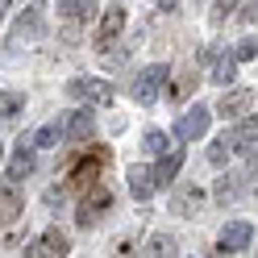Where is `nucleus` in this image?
<instances>
[{
  "label": "nucleus",
  "instance_id": "nucleus-13",
  "mask_svg": "<svg viewBox=\"0 0 258 258\" xmlns=\"http://www.w3.org/2000/svg\"><path fill=\"white\" fill-rule=\"evenodd\" d=\"M246 179H250L246 171H233V175H221V179H217V187H213V196H217L221 204H233V200L241 196V191H246V187H241V183H246Z\"/></svg>",
  "mask_w": 258,
  "mask_h": 258
},
{
  "label": "nucleus",
  "instance_id": "nucleus-22",
  "mask_svg": "<svg viewBox=\"0 0 258 258\" xmlns=\"http://www.w3.org/2000/svg\"><path fill=\"white\" fill-rule=\"evenodd\" d=\"M191 88H196V71H183L179 79H175V88H171V100H187V96H191Z\"/></svg>",
  "mask_w": 258,
  "mask_h": 258
},
{
  "label": "nucleus",
  "instance_id": "nucleus-26",
  "mask_svg": "<svg viewBox=\"0 0 258 258\" xmlns=\"http://www.w3.org/2000/svg\"><path fill=\"white\" fill-rule=\"evenodd\" d=\"M25 100L21 96H13V92H0V117H13V112H17Z\"/></svg>",
  "mask_w": 258,
  "mask_h": 258
},
{
  "label": "nucleus",
  "instance_id": "nucleus-23",
  "mask_svg": "<svg viewBox=\"0 0 258 258\" xmlns=\"http://www.w3.org/2000/svg\"><path fill=\"white\" fill-rule=\"evenodd\" d=\"M142 146H146L150 154H167V150H171V142H167V134H163V129H150V134L142 138Z\"/></svg>",
  "mask_w": 258,
  "mask_h": 258
},
{
  "label": "nucleus",
  "instance_id": "nucleus-25",
  "mask_svg": "<svg viewBox=\"0 0 258 258\" xmlns=\"http://www.w3.org/2000/svg\"><path fill=\"white\" fill-rule=\"evenodd\" d=\"M229 154H233V150H229V142H225V134H221V138L213 142V150H208V163H217V167H221Z\"/></svg>",
  "mask_w": 258,
  "mask_h": 258
},
{
  "label": "nucleus",
  "instance_id": "nucleus-27",
  "mask_svg": "<svg viewBox=\"0 0 258 258\" xmlns=\"http://www.w3.org/2000/svg\"><path fill=\"white\" fill-rule=\"evenodd\" d=\"M233 9H237V0H217V9H213V17H217V21H225V17H229Z\"/></svg>",
  "mask_w": 258,
  "mask_h": 258
},
{
  "label": "nucleus",
  "instance_id": "nucleus-18",
  "mask_svg": "<svg viewBox=\"0 0 258 258\" xmlns=\"http://www.w3.org/2000/svg\"><path fill=\"white\" fill-rule=\"evenodd\" d=\"M29 171H34V150H29V142L21 138V150H17V158L9 163V183H21Z\"/></svg>",
  "mask_w": 258,
  "mask_h": 258
},
{
  "label": "nucleus",
  "instance_id": "nucleus-11",
  "mask_svg": "<svg viewBox=\"0 0 258 258\" xmlns=\"http://www.w3.org/2000/svg\"><path fill=\"white\" fill-rule=\"evenodd\" d=\"M67 250H71V241H67V233H62L58 225H54V229H46V233H42V237H38L25 254H34V258H38V254H58V258H62Z\"/></svg>",
  "mask_w": 258,
  "mask_h": 258
},
{
  "label": "nucleus",
  "instance_id": "nucleus-24",
  "mask_svg": "<svg viewBox=\"0 0 258 258\" xmlns=\"http://www.w3.org/2000/svg\"><path fill=\"white\" fill-rule=\"evenodd\" d=\"M237 62H246V58H258V38H241L237 42V50H233Z\"/></svg>",
  "mask_w": 258,
  "mask_h": 258
},
{
  "label": "nucleus",
  "instance_id": "nucleus-19",
  "mask_svg": "<svg viewBox=\"0 0 258 258\" xmlns=\"http://www.w3.org/2000/svg\"><path fill=\"white\" fill-rule=\"evenodd\" d=\"M13 217H21V191L13 183H5L0 187V225H9Z\"/></svg>",
  "mask_w": 258,
  "mask_h": 258
},
{
  "label": "nucleus",
  "instance_id": "nucleus-10",
  "mask_svg": "<svg viewBox=\"0 0 258 258\" xmlns=\"http://www.w3.org/2000/svg\"><path fill=\"white\" fill-rule=\"evenodd\" d=\"M225 142H229V150H254L258 146V117H246V121H237L229 134H225Z\"/></svg>",
  "mask_w": 258,
  "mask_h": 258
},
{
  "label": "nucleus",
  "instance_id": "nucleus-2",
  "mask_svg": "<svg viewBox=\"0 0 258 258\" xmlns=\"http://www.w3.org/2000/svg\"><path fill=\"white\" fill-rule=\"evenodd\" d=\"M108 204H112V191H108L104 183H92V191H88L84 200H79V213H75V221L84 225V229H92V225L108 213Z\"/></svg>",
  "mask_w": 258,
  "mask_h": 258
},
{
  "label": "nucleus",
  "instance_id": "nucleus-29",
  "mask_svg": "<svg viewBox=\"0 0 258 258\" xmlns=\"http://www.w3.org/2000/svg\"><path fill=\"white\" fill-rule=\"evenodd\" d=\"M250 158H246V175H250V179H258V146L254 150H246Z\"/></svg>",
  "mask_w": 258,
  "mask_h": 258
},
{
  "label": "nucleus",
  "instance_id": "nucleus-20",
  "mask_svg": "<svg viewBox=\"0 0 258 258\" xmlns=\"http://www.w3.org/2000/svg\"><path fill=\"white\" fill-rule=\"evenodd\" d=\"M179 167H183V154H179V150H167V154H163V163H158V171H154V183H158V187L171 183Z\"/></svg>",
  "mask_w": 258,
  "mask_h": 258
},
{
  "label": "nucleus",
  "instance_id": "nucleus-15",
  "mask_svg": "<svg viewBox=\"0 0 258 258\" xmlns=\"http://www.w3.org/2000/svg\"><path fill=\"white\" fill-rule=\"evenodd\" d=\"M92 125H96V117H92V108H79V112H67V138H71V142H88V138H92Z\"/></svg>",
  "mask_w": 258,
  "mask_h": 258
},
{
  "label": "nucleus",
  "instance_id": "nucleus-3",
  "mask_svg": "<svg viewBox=\"0 0 258 258\" xmlns=\"http://www.w3.org/2000/svg\"><path fill=\"white\" fill-rule=\"evenodd\" d=\"M167 67L163 62H154V67H146V71H138V79H134V100L138 104H154L158 100V92H163V84H167Z\"/></svg>",
  "mask_w": 258,
  "mask_h": 258
},
{
  "label": "nucleus",
  "instance_id": "nucleus-16",
  "mask_svg": "<svg viewBox=\"0 0 258 258\" xmlns=\"http://www.w3.org/2000/svg\"><path fill=\"white\" fill-rule=\"evenodd\" d=\"M67 138V117H54L50 125H42L34 138H29V146H54V142Z\"/></svg>",
  "mask_w": 258,
  "mask_h": 258
},
{
  "label": "nucleus",
  "instance_id": "nucleus-8",
  "mask_svg": "<svg viewBox=\"0 0 258 258\" xmlns=\"http://www.w3.org/2000/svg\"><path fill=\"white\" fill-rule=\"evenodd\" d=\"M121 29H125V9H121V5L104 9L100 29H96V50H112V42H117V34H121Z\"/></svg>",
  "mask_w": 258,
  "mask_h": 258
},
{
  "label": "nucleus",
  "instance_id": "nucleus-21",
  "mask_svg": "<svg viewBox=\"0 0 258 258\" xmlns=\"http://www.w3.org/2000/svg\"><path fill=\"white\" fill-rule=\"evenodd\" d=\"M233 71H237V58L233 54H225V58H217L213 62V79L225 88V84H233Z\"/></svg>",
  "mask_w": 258,
  "mask_h": 258
},
{
  "label": "nucleus",
  "instance_id": "nucleus-28",
  "mask_svg": "<svg viewBox=\"0 0 258 258\" xmlns=\"http://www.w3.org/2000/svg\"><path fill=\"white\" fill-rule=\"evenodd\" d=\"M150 246H154V254H175V241L171 237H154Z\"/></svg>",
  "mask_w": 258,
  "mask_h": 258
},
{
  "label": "nucleus",
  "instance_id": "nucleus-7",
  "mask_svg": "<svg viewBox=\"0 0 258 258\" xmlns=\"http://www.w3.org/2000/svg\"><path fill=\"white\" fill-rule=\"evenodd\" d=\"M250 237H254L250 221H229L221 229V237H217V254H241V250L250 246Z\"/></svg>",
  "mask_w": 258,
  "mask_h": 258
},
{
  "label": "nucleus",
  "instance_id": "nucleus-5",
  "mask_svg": "<svg viewBox=\"0 0 258 258\" xmlns=\"http://www.w3.org/2000/svg\"><path fill=\"white\" fill-rule=\"evenodd\" d=\"M58 17L67 21V42H75L79 25H88L96 17V0H58Z\"/></svg>",
  "mask_w": 258,
  "mask_h": 258
},
{
  "label": "nucleus",
  "instance_id": "nucleus-32",
  "mask_svg": "<svg viewBox=\"0 0 258 258\" xmlns=\"http://www.w3.org/2000/svg\"><path fill=\"white\" fill-rule=\"evenodd\" d=\"M158 5H163V9H175V0H158Z\"/></svg>",
  "mask_w": 258,
  "mask_h": 258
},
{
  "label": "nucleus",
  "instance_id": "nucleus-30",
  "mask_svg": "<svg viewBox=\"0 0 258 258\" xmlns=\"http://www.w3.org/2000/svg\"><path fill=\"white\" fill-rule=\"evenodd\" d=\"M241 21H258V5H250L246 13H241Z\"/></svg>",
  "mask_w": 258,
  "mask_h": 258
},
{
  "label": "nucleus",
  "instance_id": "nucleus-4",
  "mask_svg": "<svg viewBox=\"0 0 258 258\" xmlns=\"http://www.w3.org/2000/svg\"><path fill=\"white\" fill-rule=\"evenodd\" d=\"M42 29H46V9H42V5H29L21 17H17V25H13L9 46H21V42H29V38H42Z\"/></svg>",
  "mask_w": 258,
  "mask_h": 258
},
{
  "label": "nucleus",
  "instance_id": "nucleus-6",
  "mask_svg": "<svg viewBox=\"0 0 258 258\" xmlns=\"http://www.w3.org/2000/svg\"><path fill=\"white\" fill-rule=\"evenodd\" d=\"M208 121H213V112H208L204 104H191L183 117L175 121V138H179V142H196V138H204Z\"/></svg>",
  "mask_w": 258,
  "mask_h": 258
},
{
  "label": "nucleus",
  "instance_id": "nucleus-33",
  "mask_svg": "<svg viewBox=\"0 0 258 258\" xmlns=\"http://www.w3.org/2000/svg\"><path fill=\"white\" fill-rule=\"evenodd\" d=\"M0 154H5V150H0Z\"/></svg>",
  "mask_w": 258,
  "mask_h": 258
},
{
  "label": "nucleus",
  "instance_id": "nucleus-9",
  "mask_svg": "<svg viewBox=\"0 0 258 258\" xmlns=\"http://www.w3.org/2000/svg\"><path fill=\"white\" fill-rule=\"evenodd\" d=\"M67 92L75 96V100H92V104H108L112 100V88L104 84V79H71Z\"/></svg>",
  "mask_w": 258,
  "mask_h": 258
},
{
  "label": "nucleus",
  "instance_id": "nucleus-14",
  "mask_svg": "<svg viewBox=\"0 0 258 258\" xmlns=\"http://www.w3.org/2000/svg\"><path fill=\"white\" fill-rule=\"evenodd\" d=\"M250 104H254V92H250V88H237V92H229V96H221L217 112H221V117H241Z\"/></svg>",
  "mask_w": 258,
  "mask_h": 258
},
{
  "label": "nucleus",
  "instance_id": "nucleus-31",
  "mask_svg": "<svg viewBox=\"0 0 258 258\" xmlns=\"http://www.w3.org/2000/svg\"><path fill=\"white\" fill-rule=\"evenodd\" d=\"M9 5H13V0H0V17H5V13H9Z\"/></svg>",
  "mask_w": 258,
  "mask_h": 258
},
{
  "label": "nucleus",
  "instance_id": "nucleus-1",
  "mask_svg": "<svg viewBox=\"0 0 258 258\" xmlns=\"http://www.w3.org/2000/svg\"><path fill=\"white\" fill-rule=\"evenodd\" d=\"M104 167H108V146H92V150L67 171V191H88L92 183H100Z\"/></svg>",
  "mask_w": 258,
  "mask_h": 258
},
{
  "label": "nucleus",
  "instance_id": "nucleus-17",
  "mask_svg": "<svg viewBox=\"0 0 258 258\" xmlns=\"http://www.w3.org/2000/svg\"><path fill=\"white\" fill-rule=\"evenodd\" d=\"M200 204H204V191L200 187H179V191H175V200H171V213L183 217V213H196Z\"/></svg>",
  "mask_w": 258,
  "mask_h": 258
},
{
  "label": "nucleus",
  "instance_id": "nucleus-12",
  "mask_svg": "<svg viewBox=\"0 0 258 258\" xmlns=\"http://www.w3.org/2000/svg\"><path fill=\"white\" fill-rule=\"evenodd\" d=\"M125 179H129V196L134 200H150L154 196V171L150 167H129Z\"/></svg>",
  "mask_w": 258,
  "mask_h": 258
}]
</instances>
